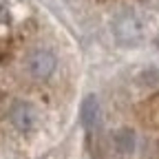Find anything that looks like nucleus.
<instances>
[{"mask_svg":"<svg viewBox=\"0 0 159 159\" xmlns=\"http://www.w3.org/2000/svg\"><path fill=\"white\" fill-rule=\"evenodd\" d=\"M113 33L122 47H137L144 40V27L135 11L124 9L113 18Z\"/></svg>","mask_w":159,"mask_h":159,"instance_id":"obj_1","label":"nucleus"},{"mask_svg":"<svg viewBox=\"0 0 159 159\" xmlns=\"http://www.w3.org/2000/svg\"><path fill=\"white\" fill-rule=\"evenodd\" d=\"M27 71L33 80H47L55 71V55L47 49H35L27 57Z\"/></svg>","mask_w":159,"mask_h":159,"instance_id":"obj_2","label":"nucleus"},{"mask_svg":"<svg viewBox=\"0 0 159 159\" xmlns=\"http://www.w3.org/2000/svg\"><path fill=\"white\" fill-rule=\"evenodd\" d=\"M11 122L18 130L22 133H29L35 128V122H38V115H35V108L29 104V102H16L11 106Z\"/></svg>","mask_w":159,"mask_h":159,"instance_id":"obj_3","label":"nucleus"},{"mask_svg":"<svg viewBox=\"0 0 159 159\" xmlns=\"http://www.w3.org/2000/svg\"><path fill=\"white\" fill-rule=\"evenodd\" d=\"M80 119L86 130H95L97 124H99V102L95 95H86L84 102H82V108H80Z\"/></svg>","mask_w":159,"mask_h":159,"instance_id":"obj_4","label":"nucleus"},{"mask_svg":"<svg viewBox=\"0 0 159 159\" xmlns=\"http://www.w3.org/2000/svg\"><path fill=\"white\" fill-rule=\"evenodd\" d=\"M113 142H115L117 152L130 155V152L135 150V133H133L130 128H119V130H115V135H113Z\"/></svg>","mask_w":159,"mask_h":159,"instance_id":"obj_5","label":"nucleus"}]
</instances>
